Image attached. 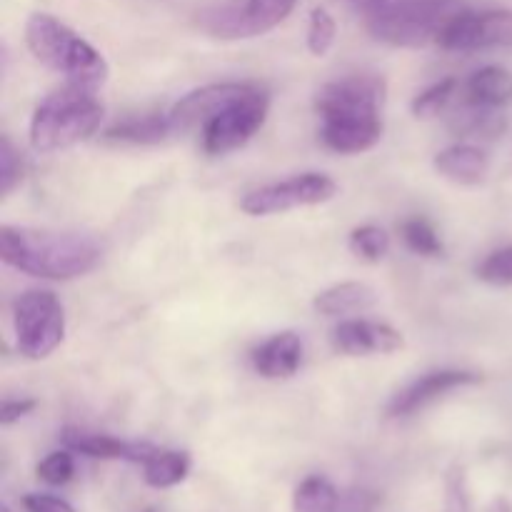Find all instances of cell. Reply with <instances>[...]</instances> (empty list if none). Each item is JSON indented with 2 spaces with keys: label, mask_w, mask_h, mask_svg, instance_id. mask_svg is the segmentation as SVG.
<instances>
[{
  "label": "cell",
  "mask_w": 512,
  "mask_h": 512,
  "mask_svg": "<svg viewBox=\"0 0 512 512\" xmlns=\"http://www.w3.org/2000/svg\"><path fill=\"white\" fill-rule=\"evenodd\" d=\"M173 133L175 128L170 123V115H145V118H130L125 123H118L105 133V138L120 140V143L155 145L163 143Z\"/></svg>",
  "instance_id": "cell-22"
},
{
  "label": "cell",
  "mask_w": 512,
  "mask_h": 512,
  "mask_svg": "<svg viewBox=\"0 0 512 512\" xmlns=\"http://www.w3.org/2000/svg\"><path fill=\"white\" fill-rule=\"evenodd\" d=\"M103 113V103L95 98V90L65 83L35 108L30 120V145L40 153L70 148L100 128Z\"/></svg>",
  "instance_id": "cell-3"
},
{
  "label": "cell",
  "mask_w": 512,
  "mask_h": 512,
  "mask_svg": "<svg viewBox=\"0 0 512 512\" xmlns=\"http://www.w3.org/2000/svg\"><path fill=\"white\" fill-rule=\"evenodd\" d=\"M248 85L250 83H215L188 93L168 113L175 133H188V130L203 128L215 113H220L233 100H238L248 90Z\"/></svg>",
  "instance_id": "cell-12"
},
{
  "label": "cell",
  "mask_w": 512,
  "mask_h": 512,
  "mask_svg": "<svg viewBox=\"0 0 512 512\" xmlns=\"http://www.w3.org/2000/svg\"><path fill=\"white\" fill-rule=\"evenodd\" d=\"M488 168V155L468 143L453 145L435 155V170L458 185H478L488 175Z\"/></svg>",
  "instance_id": "cell-17"
},
{
  "label": "cell",
  "mask_w": 512,
  "mask_h": 512,
  "mask_svg": "<svg viewBox=\"0 0 512 512\" xmlns=\"http://www.w3.org/2000/svg\"><path fill=\"white\" fill-rule=\"evenodd\" d=\"M465 100L485 108H505L512 103V73L500 65L480 68L465 83Z\"/></svg>",
  "instance_id": "cell-19"
},
{
  "label": "cell",
  "mask_w": 512,
  "mask_h": 512,
  "mask_svg": "<svg viewBox=\"0 0 512 512\" xmlns=\"http://www.w3.org/2000/svg\"><path fill=\"white\" fill-rule=\"evenodd\" d=\"M333 345L345 355L398 353L405 348L403 335L385 323L373 320H345L333 330Z\"/></svg>",
  "instance_id": "cell-14"
},
{
  "label": "cell",
  "mask_w": 512,
  "mask_h": 512,
  "mask_svg": "<svg viewBox=\"0 0 512 512\" xmlns=\"http://www.w3.org/2000/svg\"><path fill=\"white\" fill-rule=\"evenodd\" d=\"M440 48L473 53L488 48H512V10H465L440 38Z\"/></svg>",
  "instance_id": "cell-9"
},
{
  "label": "cell",
  "mask_w": 512,
  "mask_h": 512,
  "mask_svg": "<svg viewBox=\"0 0 512 512\" xmlns=\"http://www.w3.org/2000/svg\"><path fill=\"white\" fill-rule=\"evenodd\" d=\"M403 240L413 253L423 258H440L445 253V245L440 240L438 230L425 218H410L403 223Z\"/></svg>",
  "instance_id": "cell-24"
},
{
  "label": "cell",
  "mask_w": 512,
  "mask_h": 512,
  "mask_svg": "<svg viewBox=\"0 0 512 512\" xmlns=\"http://www.w3.org/2000/svg\"><path fill=\"white\" fill-rule=\"evenodd\" d=\"M295 5L298 0H228L205 10L200 15V25L213 38H255L288 20Z\"/></svg>",
  "instance_id": "cell-7"
},
{
  "label": "cell",
  "mask_w": 512,
  "mask_h": 512,
  "mask_svg": "<svg viewBox=\"0 0 512 512\" xmlns=\"http://www.w3.org/2000/svg\"><path fill=\"white\" fill-rule=\"evenodd\" d=\"M25 43L30 53L55 73H63L68 83L98 90L108 80V63L103 55L73 28L48 13H33L25 23Z\"/></svg>",
  "instance_id": "cell-2"
},
{
  "label": "cell",
  "mask_w": 512,
  "mask_h": 512,
  "mask_svg": "<svg viewBox=\"0 0 512 512\" xmlns=\"http://www.w3.org/2000/svg\"><path fill=\"white\" fill-rule=\"evenodd\" d=\"M335 18L325 8H313L308 23V50L315 58H325L335 43Z\"/></svg>",
  "instance_id": "cell-26"
},
{
  "label": "cell",
  "mask_w": 512,
  "mask_h": 512,
  "mask_svg": "<svg viewBox=\"0 0 512 512\" xmlns=\"http://www.w3.org/2000/svg\"><path fill=\"white\" fill-rule=\"evenodd\" d=\"M148 512H150V510H148Z\"/></svg>",
  "instance_id": "cell-38"
},
{
  "label": "cell",
  "mask_w": 512,
  "mask_h": 512,
  "mask_svg": "<svg viewBox=\"0 0 512 512\" xmlns=\"http://www.w3.org/2000/svg\"><path fill=\"white\" fill-rule=\"evenodd\" d=\"M270 98L263 88L250 83L248 90L238 100L215 113L208 123L200 128L203 135V148L210 155H225L230 150H238L263 128L268 118Z\"/></svg>",
  "instance_id": "cell-6"
},
{
  "label": "cell",
  "mask_w": 512,
  "mask_h": 512,
  "mask_svg": "<svg viewBox=\"0 0 512 512\" xmlns=\"http://www.w3.org/2000/svg\"><path fill=\"white\" fill-rule=\"evenodd\" d=\"M0 258L20 273L45 280H70L90 273L103 258L95 238L33 228H0Z\"/></svg>",
  "instance_id": "cell-1"
},
{
  "label": "cell",
  "mask_w": 512,
  "mask_h": 512,
  "mask_svg": "<svg viewBox=\"0 0 512 512\" xmlns=\"http://www.w3.org/2000/svg\"><path fill=\"white\" fill-rule=\"evenodd\" d=\"M190 473V455L180 450H155L143 463V480L150 488H173L180 485Z\"/></svg>",
  "instance_id": "cell-21"
},
{
  "label": "cell",
  "mask_w": 512,
  "mask_h": 512,
  "mask_svg": "<svg viewBox=\"0 0 512 512\" xmlns=\"http://www.w3.org/2000/svg\"><path fill=\"white\" fill-rule=\"evenodd\" d=\"M35 473H38V478L43 480V483L53 485V488L70 483V478H73V473H75L73 455H70L68 450H58V453H50L48 458L40 460L38 470H35Z\"/></svg>",
  "instance_id": "cell-30"
},
{
  "label": "cell",
  "mask_w": 512,
  "mask_h": 512,
  "mask_svg": "<svg viewBox=\"0 0 512 512\" xmlns=\"http://www.w3.org/2000/svg\"><path fill=\"white\" fill-rule=\"evenodd\" d=\"M0 512H13V510H10L8 505H3V508H0Z\"/></svg>",
  "instance_id": "cell-37"
},
{
  "label": "cell",
  "mask_w": 512,
  "mask_h": 512,
  "mask_svg": "<svg viewBox=\"0 0 512 512\" xmlns=\"http://www.w3.org/2000/svg\"><path fill=\"white\" fill-rule=\"evenodd\" d=\"M320 138L335 153L355 155L373 148L383 135V118L380 115H353V113H335L320 115Z\"/></svg>",
  "instance_id": "cell-13"
},
{
  "label": "cell",
  "mask_w": 512,
  "mask_h": 512,
  "mask_svg": "<svg viewBox=\"0 0 512 512\" xmlns=\"http://www.w3.org/2000/svg\"><path fill=\"white\" fill-rule=\"evenodd\" d=\"M445 512H473L470 508L468 475L463 465L455 463L445 475Z\"/></svg>",
  "instance_id": "cell-29"
},
{
  "label": "cell",
  "mask_w": 512,
  "mask_h": 512,
  "mask_svg": "<svg viewBox=\"0 0 512 512\" xmlns=\"http://www.w3.org/2000/svg\"><path fill=\"white\" fill-rule=\"evenodd\" d=\"M23 510L25 512H75L73 505H68L65 500L55 498V495H40V493L25 495Z\"/></svg>",
  "instance_id": "cell-32"
},
{
  "label": "cell",
  "mask_w": 512,
  "mask_h": 512,
  "mask_svg": "<svg viewBox=\"0 0 512 512\" xmlns=\"http://www.w3.org/2000/svg\"><path fill=\"white\" fill-rule=\"evenodd\" d=\"M488 512H512V505L508 498H495L493 503H490Z\"/></svg>",
  "instance_id": "cell-36"
},
{
  "label": "cell",
  "mask_w": 512,
  "mask_h": 512,
  "mask_svg": "<svg viewBox=\"0 0 512 512\" xmlns=\"http://www.w3.org/2000/svg\"><path fill=\"white\" fill-rule=\"evenodd\" d=\"M448 125L460 138L493 140L505 133V128H508V115H503L500 108H485V105H475L465 100L463 108L455 110Z\"/></svg>",
  "instance_id": "cell-18"
},
{
  "label": "cell",
  "mask_w": 512,
  "mask_h": 512,
  "mask_svg": "<svg viewBox=\"0 0 512 512\" xmlns=\"http://www.w3.org/2000/svg\"><path fill=\"white\" fill-rule=\"evenodd\" d=\"M63 443L73 453L88 455L98 460H130V463L143 465L155 453V445L150 443H128V440L110 438L103 433H88V430L68 428L63 430Z\"/></svg>",
  "instance_id": "cell-15"
},
{
  "label": "cell",
  "mask_w": 512,
  "mask_h": 512,
  "mask_svg": "<svg viewBox=\"0 0 512 512\" xmlns=\"http://www.w3.org/2000/svg\"><path fill=\"white\" fill-rule=\"evenodd\" d=\"M463 0H388L368 13V30L380 43L395 48L438 45L448 25L465 13Z\"/></svg>",
  "instance_id": "cell-4"
},
{
  "label": "cell",
  "mask_w": 512,
  "mask_h": 512,
  "mask_svg": "<svg viewBox=\"0 0 512 512\" xmlns=\"http://www.w3.org/2000/svg\"><path fill=\"white\" fill-rule=\"evenodd\" d=\"M480 375L465 373V370H435V373L423 375V378L413 380L408 388L400 390L388 405L390 418H408V415L418 413V410L428 408L443 395L453 393V390L465 388V385H478Z\"/></svg>",
  "instance_id": "cell-11"
},
{
  "label": "cell",
  "mask_w": 512,
  "mask_h": 512,
  "mask_svg": "<svg viewBox=\"0 0 512 512\" xmlns=\"http://www.w3.org/2000/svg\"><path fill=\"white\" fill-rule=\"evenodd\" d=\"M350 3H353L355 8H360L365 15H368V13H373L375 8H380L383 3H388V0H350Z\"/></svg>",
  "instance_id": "cell-35"
},
{
  "label": "cell",
  "mask_w": 512,
  "mask_h": 512,
  "mask_svg": "<svg viewBox=\"0 0 512 512\" xmlns=\"http://www.w3.org/2000/svg\"><path fill=\"white\" fill-rule=\"evenodd\" d=\"M378 303V293L365 283H340L315 295L313 308L320 315H348L368 310Z\"/></svg>",
  "instance_id": "cell-20"
},
{
  "label": "cell",
  "mask_w": 512,
  "mask_h": 512,
  "mask_svg": "<svg viewBox=\"0 0 512 512\" xmlns=\"http://www.w3.org/2000/svg\"><path fill=\"white\" fill-rule=\"evenodd\" d=\"M340 503V493L323 475H310L298 485L293 495L295 512H335Z\"/></svg>",
  "instance_id": "cell-23"
},
{
  "label": "cell",
  "mask_w": 512,
  "mask_h": 512,
  "mask_svg": "<svg viewBox=\"0 0 512 512\" xmlns=\"http://www.w3.org/2000/svg\"><path fill=\"white\" fill-rule=\"evenodd\" d=\"M350 250L358 258L378 263V260H383L388 255L390 235L383 228H378V225H363V228H355L350 233Z\"/></svg>",
  "instance_id": "cell-25"
},
{
  "label": "cell",
  "mask_w": 512,
  "mask_h": 512,
  "mask_svg": "<svg viewBox=\"0 0 512 512\" xmlns=\"http://www.w3.org/2000/svg\"><path fill=\"white\" fill-rule=\"evenodd\" d=\"M338 193L335 180L323 173H303L295 178L283 180V183L265 185V188L253 190L240 200V208L248 215H273L285 213L293 208H305V205L328 203Z\"/></svg>",
  "instance_id": "cell-8"
},
{
  "label": "cell",
  "mask_w": 512,
  "mask_h": 512,
  "mask_svg": "<svg viewBox=\"0 0 512 512\" xmlns=\"http://www.w3.org/2000/svg\"><path fill=\"white\" fill-rule=\"evenodd\" d=\"M23 178V160L8 138L0 140V193L10 195Z\"/></svg>",
  "instance_id": "cell-31"
},
{
  "label": "cell",
  "mask_w": 512,
  "mask_h": 512,
  "mask_svg": "<svg viewBox=\"0 0 512 512\" xmlns=\"http://www.w3.org/2000/svg\"><path fill=\"white\" fill-rule=\"evenodd\" d=\"M33 408H35V400H5L3 410H0V423L13 425L15 420L25 418Z\"/></svg>",
  "instance_id": "cell-34"
},
{
  "label": "cell",
  "mask_w": 512,
  "mask_h": 512,
  "mask_svg": "<svg viewBox=\"0 0 512 512\" xmlns=\"http://www.w3.org/2000/svg\"><path fill=\"white\" fill-rule=\"evenodd\" d=\"M303 363V343L295 333H278L253 353V368L268 380L293 378Z\"/></svg>",
  "instance_id": "cell-16"
},
{
  "label": "cell",
  "mask_w": 512,
  "mask_h": 512,
  "mask_svg": "<svg viewBox=\"0 0 512 512\" xmlns=\"http://www.w3.org/2000/svg\"><path fill=\"white\" fill-rule=\"evenodd\" d=\"M455 88H458V80L455 78H445L440 83L430 85L428 90L418 95L413 100V115L415 118H435L440 110H445V105L453 100Z\"/></svg>",
  "instance_id": "cell-27"
},
{
  "label": "cell",
  "mask_w": 512,
  "mask_h": 512,
  "mask_svg": "<svg viewBox=\"0 0 512 512\" xmlns=\"http://www.w3.org/2000/svg\"><path fill=\"white\" fill-rule=\"evenodd\" d=\"M478 278L495 288H512V245L490 253L478 265Z\"/></svg>",
  "instance_id": "cell-28"
},
{
  "label": "cell",
  "mask_w": 512,
  "mask_h": 512,
  "mask_svg": "<svg viewBox=\"0 0 512 512\" xmlns=\"http://www.w3.org/2000/svg\"><path fill=\"white\" fill-rule=\"evenodd\" d=\"M385 103V83L375 75H353V78L328 83L315 98L320 115L355 113L380 115Z\"/></svg>",
  "instance_id": "cell-10"
},
{
  "label": "cell",
  "mask_w": 512,
  "mask_h": 512,
  "mask_svg": "<svg viewBox=\"0 0 512 512\" xmlns=\"http://www.w3.org/2000/svg\"><path fill=\"white\" fill-rule=\"evenodd\" d=\"M18 353L30 360L48 358L65 335L63 305L50 290H28L13 305Z\"/></svg>",
  "instance_id": "cell-5"
},
{
  "label": "cell",
  "mask_w": 512,
  "mask_h": 512,
  "mask_svg": "<svg viewBox=\"0 0 512 512\" xmlns=\"http://www.w3.org/2000/svg\"><path fill=\"white\" fill-rule=\"evenodd\" d=\"M378 505V498L368 490H350V493L340 495L338 510L335 512H373Z\"/></svg>",
  "instance_id": "cell-33"
}]
</instances>
